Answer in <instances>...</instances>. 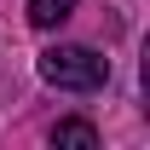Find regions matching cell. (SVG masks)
Returning <instances> with one entry per match:
<instances>
[{"instance_id":"obj_1","label":"cell","mask_w":150,"mask_h":150,"mask_svg":"<svg viewBox=\"0 0 150 150\" xmlns=\"http://www.w3.org/2000/svg\"><path fill=\"white\" fill-rule=\"evenodd\" d=\"M40 81H52L58 93H98L110 81V58H98L93 46H52L40 52Z\"/></svg>"},{"instance_id":"obj_2","label":"cell","mask_w":150,"mask_h":150,"mask_svg":"<svg viewBox=\"0 0 150 150\" xmlns=\"http://www.w3.org/2000/svg\"><path fill=\"white\" fill-rule=\"evenodd\" d=\"M75 6L81 0H29V23L35 29H58L64 18H75Z\"/></svg>"},{"instance_id":"obj_3","label":"cell","mask_w":150,"mask_h":150,"mask_svg":"<svg viewBox=\"0 0 150 150\" xmlns=\"http://www.w3.org/2000/svg\"><path fill=\"white\" fill-rule=\"evenodd\" d=\"M52 144H69V150H98V127H93V121H58V127H52Z\"/></svg>"}]
</instances>
